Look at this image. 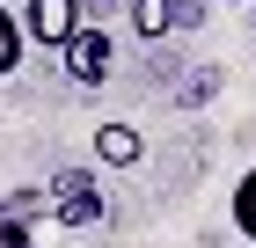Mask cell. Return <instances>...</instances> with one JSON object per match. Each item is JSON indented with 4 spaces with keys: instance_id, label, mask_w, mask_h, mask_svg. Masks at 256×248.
Returning <instances> with one entry per match:
<instances>
[{
    "instance_id": "obj_1",
    "label": "cell",
    "mask_w": 256,
    "mask_h": 248,
    "mask_svg": "<svg viewBox=\"0 0 256 248\" xmlns=\"http://www.w3.org/2000/svg\"><path fill=\"white\" fill-rule=\"evenodd\" d=\"M44 212H52L59 227H102V219H110L102 183L88 168H59V175H52V183H44Z\"/></svg>"
},
{
    "instance_id": "obj_2",
    "label": "cell",
    "mask_w": 256,
    "mask_h": 248,
    "mask_svg": "<svg viewBox=\"0 0 256 248\" xmlns=\"http://www.w3.org/2000/svg\"><path fill=\"white\" fill-rule=\"evenodd\" d=\"M110 58H118V37H110L102 22H80L74 37H66L59 66H66V80H74V88H102V80H110Z\"/></svg>"
},
{
    "instance_id": "obj_3",
    "label": "cell",
    "mask_w": 256,
    "mask_h": 248,
    "mask_svg": "<svg viewBox=\"0 0 256 248\" xmlns=\"http://www.w3.org/2000/svg\"><path fill=\"white\" fill-rule=\"evenodd\" d=\"M22 44H44V51H66V37H74L80 22V0H22Z\"/></svg>"
},
{
    "instance_id": "obj_4",
    "label": "cell",
    "mask_w": 256,
    "mask_h": 248,
    "mask_svg": "<svg viewBox=\"0 0 256 248\" xmlns=\"http://www.w3.org/2000/svg\"><path fill=\"white\" fill-rule=\"evenodd\" d=\"M37 219H44V190H15V197H0V248H30Z\"/></svg>"
},
{
    "instance_id": "obj_5",
    "label": "cell",
    "mask_w": 256,
    "mask_h": 248,
    "mask_svg": "<svg viewBox=\"0 0 256 248\" xmlns=\"http://www.w3.org/2000/svg\"><path fill=\"white\" fill-rule=\"evenodd\" d=\"M139 153H146V139H139L132 124H118V117L96 124V161H102V168H132Z\"/></svg>"
},
{
    "instance_id": "obj_6",
    "label": "cell",
    "mask_w": 256,
    "mask_h": 248,
    "mask_svg": "<svg viewBox=\"0 0 256 248\" xmlns=\"http://www.w3.org/2000/svg\"><path fill=\"white\" fill-rule=\"evenodd\" d=\"M124 22H132L139 44H161L168 29H176V7H168V0H132V7H124Z\"/></svg>"
},
{
    "instance_id": "obj_7",
    "label": "cell",
    "mask_w": 256,
    "mask_h": 248,
    "mask_svg": "<svg viewBox=\"0 0 256 248\" xmlns=\"http://www.w3.org/2000/svg\"><path fill=\"white\" fill-rule=\"evenodd\" d=\"M22 51H30V44H22V22H15V7H0V80H8V73L22 66Z\"/></svg>"
},
{
    "instance_id": "obj_8",
    "label": "cell",
    "mask_w": 256,
    "mask_h": 248,
    "mask_svg": "<svg viewBox=\"0 0 256 248\" xmlns=\"http://www.w3.org/2000/svg\"><path fill=\"white\" fill-rule=\"evenodd\" d=\"M234 234H242V241H256V168L234 183Z\"/></svg>"
},
{
    "instance_id": "obj_9",
    "label": "cell",
    "mask_w": 256,
    "mask_h": 248,
    "mask_svg": "<svg viewBox=\"0 0 256 248\" xmlns=\"http://www.w3.org/2000/svg\"><path fill=\"white\" fill-rule=\"evenodd\" d=\"M168 7H176V29H198L205 22V0H168Z\"/></svg>"
},
{
    "instance_id": "obj_10",
    "label": "cell",
    "mask_w": 256,
    "mask_h": 248,
    "mask_svg": "<svg viewBox=\"0 0 256 248\" xmlns=\"http://www.w3.org/2000/svg\"><path fill=\"white\" fill-rule=\"evenodd\" d=\"M0 7H15V0H0Z\"/></svg>"
},
{
    "instance_id": "obj_11",
    "label": "cell",
    "mask_w": 256,
    "mask_h": 248,
    "mask_svg": "<svg viewBox=\"0 0 256 248\" xmlns=\"http://www.w3.org/2000/svg\"><path fill=\"white\" fill-rule=\"evenodd\" d=\"M234 7H242V0H234Z\"/></svg>"
}]
</instances>
